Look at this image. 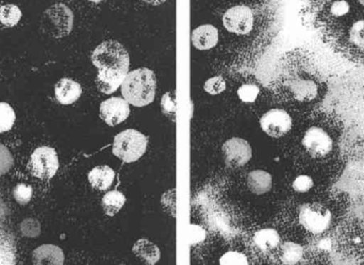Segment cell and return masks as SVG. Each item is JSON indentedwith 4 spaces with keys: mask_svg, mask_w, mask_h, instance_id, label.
Segmentation results:
<instances>
[{
    "mask_svg": "<svg viewBox=\"0 0 364 265\" xmlns=\"http://www.w3.org/2000/svg\"><path fill=\"white\" fill-rule=\"evenodd\" d=\"M122 95L134 107H145L155 99L157 80L153 70L138 68L128 72L122 83Z\"/></svg>",
    "mask_w": 364,
    "mask_h": 265,
    "instance_id": "obj_1",
    "label": "cell"
},
{
    "mask_svg": "<svg viewBox=\"0 0 364 265\" xmlns=\"http://www.w3.org/2000/svg\"><path fill=\"white\" fill-rule=\"evenodd\" d=\"M92 62L98 70H112L127 74L130 59L127 50L117 40H106L92 53Z\"/></svg>",
    "mask_w": 364,
    "mask_h": 265,
    "instance_id": "obj_2",
    "label": "cell"
},
{
    "mask_svg": "<svg viewBox=\"0 0 364 265\" xmlns=\"http://www.w3.org/2000/svg\"><path fill=\"white\" fill-rule=\"evenodd\" d=\"M74 14L64 4H55L49 6L41 17V29L46 36L62 38L72 32Z\"/></svg>",
    "mask_w": 364,
    "mask_h": 265,
    "instance_id": "obj_3",
    "label": "cell"
},
{
    "mask_svg": "<svg viewBox=\"0 0 364 265\" xmlns=\"http://www.w3.org/2000/svg\"><path fill=\"white\" fill-rule=\"evenodd\" d=\"M149 140L138 130L127 129L117 134L113 141L112 151L126 163L138 161L146 153Z\"/></svg>",
    "mask_w": 364,
    "mask_h": 265,
    "instance_id": "obj_4",
    "label": "cell"
},
{
    "mask_svg": "<svg viewBox=\"0 0 364 265\" xmlns=\"http://www.w3.org/2000/svg\"><path fill=\"white\" fill-rule=\"evenodd\" d=\"M331 211L321 202H308L299 209V224L312 234H322L331 227Z\"/></svg>",
    "mask_w": 364,
    "mask_h": 265,
    "instance_id": "obj_5",
    "label": "cell"
},
{
    "mask_svg": "<svg viewBox=\"0 0 364 265\" xmlns=\"http://www.w3.org/2000/svg\"><path fill=\"white\" fill-rule=\"evenodd\" d=\"M28 170L36 178H53L59 170L57 151L48 146L38 147L30 157Z\"/></svg>",
    "mask_w": 364,
    "mask_h": 265,
    "instance_id": "obj_6",
    "label": "cell"
},
{
    "mask_svg": "<svg viewBox=\"0 0 364 265\" xmlns=\"http://www.w3.org/2000/svg\"><path fill=\"white\" fill-rule=\"evenodd\" d=\"M301 144L314 159L327 157L333 149V141L328 132L323 128L310 127L301 139Z\"/></svg>",
    "mask_w": 364,
    "mask_h": 265,
    "instance_id": "obj_7",
    "label": "cell"
},
{
    "mask_svg": "<svg viewBox=\"0 0 364 265\" xmlns=\"http://www.w3.org/2000/svg\"><path fill=\"white\" fill-rule=\"evenodd\" d=\"M223 25L231 33H250L254 27V13L247 6H235L223 15Z\"/></svg>",
    "mask_w": 364,
    "mask_h": 265,
    "instance_id": "obj_8",
    "label": "cell"
},
{
    "mask_svg": "<svg viewBox=\"0 0 364 265\" xmlns=\"http://www.w3.org/2000/svg\"><path fill=\"white\" fill-rule=\"evenodd\" d=\"M261 129L272 138H282L291 131L293 121L291 115L282 109H272L262 115Z\"/></svg>",
    "mask_w": 364,
    "mask_h": 265,
    "instance_id": "obj_9",
    "label": "cell"
},
{
    "mask_svg": "<svg viewBox=\"0 0 364 265\" xmlns=\"http://www.w3.org/2000/svg\"><path fill=\"white\" fill-rule=\"evenodd\" d=\"M223 155L229 168H240L252 159V147L244 139H230L223 145Z\"/></svg>",
    "mask_w": 364,
    "mask_h": 265,
    "instance_id": "obj_10",
    "label": "cell"
},
{
    "mask_svg": "<svg viewBox=\"0 0 364 265\" xmlns=\"http://www.w3.org/2000/svg\"><path fill=\"white\" fill-rule=\"evenodd\" d=\"M130 114L129 102L123 98L112 97L105 100L100 107V115L107 125L117 126Z\"/></svg>",
    "mask_w": 364,
    "mask_h": 265,
    "instance_id": "obj_11",
    "label": "cell"
},
{
    "mask_svg": "<svg viewBox=\"0 0 364 265\" xmlns=\"http://www.w3.org/2000/svg\"><path fill=\"white\" fill-rule=\"evenodd\" d=\"M82 87L76 81L70 78H62L55 85V95L58 102L64 106L74 104L80 98Z\"/></svg>",
    "mask_w": 364,
    "mask_h": 265,
    "instance_id": "obj_12",
    "label": "cell"
},
{
    "mask_svg": "<svg viewBox=\"0 0 364 265\" xmlns=\"http://www.w3.org/2000/svg\"><path fill=\"white\" fill-rule=\"evenodd\" d=\"M192 44L198 50H209L218 43V30L212 25H203L193 30Z\"/></svg>",
    "mask_w": 364,
    "mask_h": 265,
    "instance_id": "obj_13",
    "label": "cell"
},
{
    "mask_svg": "<svg viewBox=\"0 0 364 265\" xmlns=\"http://www.w3.org/2000/svg\"><path fill=\"white\" fill-rule=\"evenodd\" d=\"M127 74L119 70H98L95 80L96 87L102 93L110 95L121 87Z\"/></svg>",
    "mask_w": 364,
    "mask_h": 265,
    "instance_id": "obj_14",
    "label": "cell"
},
{
    "mask_svg": "<svg viewBox=\"0 0 364 265\" xmlns=\"http://www.w3.org/2000/svg\"><path fill=\"white\" fill-rule=\"evenodd\" d=\"M32 262L34 264H64V254L60 247L55 245L45 244L34 249L32 254Z\"/></svg>",
    "mask_w": 364,
    "mask_h": 265,
    "instance_id": "obj_15",
    "label": "cell"
},
{
    "mask_svg": "<svg viewBox=\"0 0 364 265\" xmlns=\"http://www.w3.org/2000/svg\"><path fill=\"white\" fill-rule=\"evenodd\" d=\"M87 178H89L90 185L94 189L106 191L112 185L115 178V173L108 166H96L89 173Z\"/></svg>",
    "mask_w": 364,
    "mask_h": 265,
    "instance_id": "obj_16",
    "label": "cell"
},
{
    "mask_svg": "<svg viewBox=\"0 0 364 265\" xmlns=\"http://www.w3.org/2000/svg\"><path fill=\"white\" fill-rule=\"evenodd\" d=\"M132 252L139 259L149 265L157 264L160 260V256H161L160 249L151 241L145 240V239L139 240L132 247Z\"/></svg>",
    "mask_w": 364,
    "mask_h": 265,
    "instance_id": "obj_17",
    "label": "cell"
},
{
    "mask_svg": "<svg viewBox=\"0 0 364 265\" xmlns=\"http://www.w3.org/2000/svg\"><path fill=\"white\" fill-rule=\"evenodd\" d=\"M295 99L301 102H309L318 97V90L311 80H295L290 85Z\"/></svg>",
    "mask_w": 364,
    "mask_h": 265,
    "instance_id": "obj_18",
    "label": "cell"
},
{
    "mask_svg": "<svg viewBox=\"0 0 364 265\" xmlns=\"http://www.w3.org/2000/svg\"><path fill=\"white\" fill-rule=\"evenodd\" d=\"M247 185L250 191L256 195L267 193L272 188L271 174L262 170L252 171L248 174Z\"/></svg>",
    "mask_w": 364,
    "mask_h": 265,
    "instance_id": "obj_19",
    "label": "cell"
},
{
    "mask_svg": "<svg viewBox=\"0 0 364 265\" xmlns=\"http://www.w3.org/2000/svg\"><path fill=\"white\" fill-rule=\"evenodd\" d=\"M254 243L260 251L269 253L279 247L280 236L275 229L272 228L261 229L255 234Z\"/></svg>",
    "mask_w": 364,
    "mask_h": 265,
    "instance_id": "obj_20",
    "label": "cell"
},
{
    "mask_svg": "<svg viewBox=\"0 0 364 265\" xmlns=\"http://www.w3.org/2000/svg\"><path fill=\"white\" fill-rule=\"evenodd\" d=\"M126 202V198L122 192L114 190L105 194L102 200V209L109 217H114L121 211Z\"/></svg>",
    "mask_w": 364,
    "mask_h": 265,
    "instance_id": "obj_21",
    "label": "cell"
},
{
    "mask_svg": "<svg viewBox=\"0 0 364 265\" xmlns=\"http://www.w3.org/2000/svg\"><path fill=\"white\" fill-rule=\"evenodd\" d=\"M304 249L294 242H286L280 247V260L284 264H296L301 261Z\"/></svg>",
    "mask_w": 364,
    "mask_h": 265,
    "instance_id": "obj_22",
    "label": "cell"
},
{
    "mask_svg": "<svg viewBox=\"0 0 364 265\" xmlns=\"http://www.w3.org/2000/svg\"><path fill=\"white\" fill-rule=\"evenodd\" d=\"M21 11L15 4L0 6V23L8 28L15 27L21 18Z\"/></svg>",
    "mask_w": 364,
    "mask_h": 265,
    "instance_id": "obj_23",
    "label": "cell"
},
{
    "mask_svg": "<svg viewBox=\"0 0 364 265\" xmlns=\"http://www.w3.org/2000/svg\"><path fill=\"white\" fill-rule=\"evenodd\" d=\"M15 119H16V115H15L12 107L6 102H0V134L8 132L9 130L12 129Z\"/></svg>",
    "mask_w": 364,
    "mask_h": 265,
    "instance_id": "obj_24",
    "label": "cell"
},
{
    "mask_svg": "<svg viewBox=\"0 0 364 265\" xmlns=\"http://www.w3.org/2000/svg\"><path fill=\"white\" fill-rule=\"evenodd\" d=\"M161 110L171 121H176L177 100L174 92H168L162 96Z\"/></svg>",
    "mask_w": 364,
    "mask_h": 265,
    "instance_id": "obj_25",
    "label": "cell"
},
{
    "mask_svg": "<svg viewBox=\"0 0 364 265\" xmlns=\"http://www.w3.org/2000/svg\"><path fill=\"white\" fill-rule=\"evenodd\" d=\"M350 42L359 48L364 49V19L353 23L350 29Z\"/></svg>",
    "mask_w": 364,
    "mask_h": 265,
    "instance_id": "obj_26",
    "label": "cell"
},
{
    "mask_svg": "<svg viewBox=\"0 0 364 265\" xmlns=\"http://www.w3.org/2000/svg\"><path fill=\"white\" fill-rule=\"evenodd\" d=\"M21 234L27 238H36L41 234V224L36 219L23 220L19 226Z\"/></svg>",
    "mask_w": 364,
    "mask_h": 265,
    "instance_id": "obj_27",
    "label": "cell"
},
{
    "mask_svg": "<svg viewBox=\"0 0 364 265\" xmlns=\"http://www.w3.org/2000/svg\"><path fill=\"white\" fill-rule=\"evenodd\" d=\"M259 93H260V89L256 85H252V83L241 85L237 90V96L243 102H256Z\"/></svg>",
    "mask_w": 364,
    "mask_h": 265,
    "instance_id": "obj_28",
    "label": "cell"
},
{
    "mask_svg": "<svg viewBox=\"0 0 364 265\" xmlns=\"http://www.w3.org/2000/svg\"><path fill=\"white\" fill-rule=\"evenodd\" d=\"M32 188L25 183H19L13 189V198L19 205H27L31 200Z\"/></svg>",
    "mask_w": 364,
    "mask_h": 265,
    "instance_id": "obj_29",
    "label": "cell"
},
{
    "mask_svg": "<svg viewBox=\"0 0 364 265\" xmlns=\"http://www.w3.org/2000/svg\"><path fill=\"white\" fill-rule=\"evenodd\" d=\"M203 89L210 95H218L226 90V81L220 76L212 77L205 81Z\"/></svg>",
    "mask_w": 364,
    "mask_h": 265,
    "instance_id": "obj_30",
    "label": "cell"
},
{
    "mask_svg": "<svg viewBox=\"0 0 364 265\" xmlns=\"http://www.w3.org/2000/svg\"><path fill=\"white\" fill-rule=\"evenodd\" d=\"M314 181L308 175H299L292 183L293 190L297 193H308L314 188Z\"/></svg>",
    "mask_w": 364,
    "mask_h": 265,
    "instance_id": "obj_31",
    "label": "cell"
},
{
    "mask_svg": "<svg viewBox=\"0 0 364 265\" xmlns=\"http://www.w3.org/2000/svg\"><path fill=\"white\" fill-rule=\"evenodd\" d=\"M220 264L222 265H247V258L243 254L237 252H228L220 258Z\"/></svg>",
    "mask_w": 364,
    "mask_h": 265,
    "instance_id": "obj_32",
    "label": "cell"
},
{
    "mask_svg": "<svg viewBox=\"0 0 364 265\" xmlns=\"http://www.w3.org/2000/svg\"><path fill=\"white\" fill-rule=\"evenodd\" d=\"M13 157L4 145L0 144V176L6 174L13 166Z\"/></svg>",
    "mask_w": 364,
    "mask_h": 265,
    "instance_id": "obj_33",
    "label": "cell"
},
{
    "mask_svg": "<svg viewBox=\"0 0 364 265\" xmlns=\"http://www.w3.org/2000/svg\"><path fill=\"white\" fill-rule=\"evenodd\" d=\"M205 237H207V234H205L203 227L194 225V224L190 225V228H188V243H190L191 247L203 242L205 240Z\"/></svg>",
    "mask_w": 364,
    "mask_h": 265,
    "instance_id": "obj_34",
    "label": "cell"
},
{
    "mask_svg": "<svg viewBox=\"0 0 364 265\" xmlns=\"http://www.w3.org/2000/svg\"><path fill=\"white\" fill-rule=\"evenodd\" d=\"M176 190H171L162 198V206L171 215H176Z\"/></svg>",
    "mask_w": 364,
    "mask_h": 265,
    "instance_id": "obj_35",
    "label": "cell"
},
{
    "mask_svg": "<svg viewBox=\"0 0 364 265\" xmlns=\"http://www.w3.org/2000/svg\"><path fill=\"white\" fill-rule=\"evenodd\" d=\"M350 4L346 1V0H339V1H335L331 6V12L333 16L341 17L344 15L348 14L350 12Z\"/></svg>",
    "mask_w": 364,
    "mask_h": 265,
    "instance_id": "obj_36",
    "label": "cell"
},
{
    "mask_svg": "<svg viewBox=\"0 0 364 265\" xmlns=\"http://www.w3.org/2000/svg\"><path fill=\"white\" fill-rule=\"evenodd\" d=\"M145 4H151V6H160V4H164L166 0H143Z\"/></svg>",
    "mask_w": 364,
    "mask_h": 265,
    "instance_id": "obj_37",
    "label": "cell"
},
{
    "mask_svg": "<svg viewBox=\"0 0 364 265\" xmlns=\"http://www.w3.org/2000/svg\"><path fill=\"white\" fill-rule=\"evenodd\" d=\"M89 1L93 2V4H100L102 0H89Z\"/></svg>",
    "mask_w": 364,
    "mask_h": 265,
    "instance_id": "obj_38",
    "label": "cell"
},
{
    "mask_svg": "<svg viewBox=\"0 0 364 265\" xmlns=\"http://www.w3.org/2000/svg\"><path fill=\"white\" fill-rule=\"evenodd\" d=\"M359 2L364 6V0H359Z\"/></svg>",
    "mask_w": 364,
    "mask_h": 265,
    "instance_id": "obj_39",
    "label": "cell"
}]
</instances>
